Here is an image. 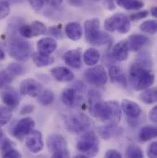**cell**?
I'll list each match as a JSON object with an SVG mask.
<instances>
[{
	"label": "cell",
	"instance_id": "30",
	"mask_svg": "<svg viewBox=\"0 0 157 158\" xmlns=\"http://www.w3.org/2000/svg\"><path fill=\"white\" fill-rule=\"evenodd\" d=\"M39 102L43 106H49L54 101V95L51 90H43L38 96Z\"/></svg>",
	"mask_w": 157,
	"mask_h": 158
},
{
	"label": "cell",
	"instance_id": "48",
	"mask_svg": "<svg viewBox=\"0 0 157 158\" xmlns=\"http://www.w3.org/2000/svg\"><path fill=\"white\" fill-rule=\"evenodd\" d=\"M106 5L108 6V8L109 10H114L115 9V4L113 2V0H106Z\"/></svg>",
	"mask_w": 157,
	"mask_h": 158
},
{
	"label": "cell",
	"instance_id": "52",
	"mask_svg": "<svg viewBox=\"0 0 157 158\" xmlns=\"http://www.w3.org/2000/svg\"><path fill=\"white\" fill-rule=\"evenodd\" d=\"M74 158H90V157H88V156H85V155H78V156H76Z\"/></svg>",
	"mask_w": 157,
	"mask_h": 158
},
{
	"label": "cell",
	"instance_id": "21",
	"mask_svg": "<svg viewBox=\"0 0 157 158\" xmlns=\"http://www.w3.org/2000/svg\"><path fill=\"white\" fill-rule=\"evenodd\" d=\"M65 34L70 40L76 41L83 36V28L78 22H69L64 28Z\"/></svg>",
	"mask_w": 157,
	"mask_h": 158
},
{
	"label": "cell",
	"instance_id": "24",
	"mask_svg": "<svg viewBox=\"0 0 157 158\" xmlns=\"http://www.w3.org/2000/svg\"><path fill=\"white\" fill-rule=\"evenodd\" d=\"M62 102L68 108H74L76 103V92L74 88H66L61 95Z\"/></svg>",
	"mask_w": 157,
	"mask_h": 158
},
{
	"label": "cell",
	"instance_id": "38",
	"mask_svg": "<svg viewBox=\"0 0 157 158\" xmlns=\"http://www.w3.org/2000/svg\"><path fill=\"white\" fill-rule=\"evenodd\" d=\"M2 158H22V156H21V154L17 149L11 148V149L4 152Z\"/></svg>",
	"mask_w": 157,
	"mask_h": 158
},
{
	"label": "cell",
	"instance_id": "36",
	"mask_svg": "<svg viewBox=\"0 0 157 158\" xmlns=\"http://www.w3.org/2000/svg\"><path fill=\"white\" fill-rule=\"evenodd\" d=\"M11 81H12V76L8 72L6 71L0 72V89L7 85Z\"/></svg>",
	"mask_w": 157,
	"mask_h": 158
},
{
	"label": "cell",
	"instance_id": "6",
	"mask_svg": "<svg viewBox=\"0 0 157 158\" xmlns=\"http://www.w3.org/2000/svg\"><path fill=\"white\" fill-rule=\"evenodd\" d=\"M98 139L95 132L88 131L80 137L77 141L76 147L81 153L85 155L88 157H94L98 154L99 145Z\"/></svg>",
	"mask_w": 157,
	"mask_h": 158
},
{
	"label": "cell",
	"instance_id": "39",
	"mask_svg": "<svg viewBox=\"0 0 157 158\" xmlns=\"http://www.w3.org/2000/svg\"><path fill=\"white\" fill-rule=\"evenodd\" d=\"M147 155L149 158H157V143L154 142L147 149Z\"/></svg>",
	"mask_w": 157,
	"mask_h": 158
},
{
	"label": "cell",
	"instance_id": "47",
	"mask_svg": "<svg viewBox=\"0 0 157 158\" xmlns=\"http://www.w3.org/2000/svg\"><path fill=\"white\" fill-rule=\"evenodd\" d=\"M50 6H60L64 0H45Z\"/></svg>",
	"mask_w": 157,
	"mask_h": 158
},
{
	"label": "cell",
	"instance_id": "7",
	"mask_svg": "<svg viewBox=\"0 0 157 158\" xmlns=\"http://www.w3.org/2000/svg\"><path fill=\"white\" fill-rule=\"evenodd\" d=\"M104 28L109 32L118 31L121 34H126L130 31V21L126 15L117 13L105 20Z\"/></svg>",
	"mask_w": 157,
	"mask_h": 158
},
{
	"label": "cell",
	"instance_id": "53",
	"mask_svg": "<svg viewBox=\"0 0 157 158\" xmlns=\"http://www.w3.org/2000/svg\"><path fill=\"white\" fill-rule=\"evenodd\" d=\"M2 137H3V131H2L1 129H0V142H1V140H2Z\"/></svg>",
	"mask_w": 157,
	"mask_h": 158
},
{
	"label": "cell",
	"instance_id": "42",
	"mask_svg": "<svg viewBox=\"0 0 157 158\" xmlns=\"http://www.w3.org/2000/svg\"><path fill=\"white\" fill-rule=\"evenodd\" d=\"M105 158H122L120 153L116 149H109L106 153Z\"/></svg>",
	"mask_w": 157,
	"mask_h": 158
},
{
	"label": "cell",
	"instance_id": "14",
	"mask_svg": "<svg viewBox=\"0 0 157 158\" xmlns=\"http://www.w3.org/2000/svg\"><path fill=\"white\" fill-rule=\"evenodd\" d=\"M1 99L4 104L10 110L17 108L19 105V97L15 89L12 87H7L1 93Z\"/></svg>",
	"mask_w": 157,
	"mask_h": 158
},
{
	"label": "cell",
	"instance_id": "51",
	"mask_svg": "<svg viewBox=\"0 0 157 158\" xmlns=\"http://www.w3.org/2000/svg\"><path fill=\"white\" fill-rule=\"evenodd\" d=\"M5 58H6V53H5V52L0 48V61H1V60H5Z\"/></svg>",
	"mask_w": 157,
	"mask_h": 158
},
{
	"label": "cell",
	"instance_id": "1",
	"mask_svg": "<svg viewBox=\"0 0 157 158\" xmlns=\"http://www.w3.org/2000/svg\"><path fill=\"white\" fill-rule=\"evenodd\" d=\"M91 111L96 118L107 124H118L121 119L120 107L115 100L97 101L92 106Z\"/></svg>",
	"mask_w": 157,
	"mask_h": 158
},
{
	"label": "cell",
	"instance_id": "28",
	"mask_svg": "<svg viewBox=\"0 0 157 158\" xmlns=\"http://www.w3.org/2000/svg\"><path fill=\"white\" fill-rule=\"evenodd\" d=\"M116 3L126 10H138L143 6V3L140 0H116Z\"/></svg>",
	"mask_w": 157,
	"mask_h": 158
},
{
	"label": "cell",
	"instance_id": "12",
	"mask_svg": "<svg viewBox=\"0 0 157 158\" xmlns=\"http://www.w3.org/2000/svg\"><path fill=\"white\" fill-rule=\"evenodd\" d=\"M47 147L50 152L54 153L56 151L64 150L67 147V141L66 139L58 133L52 134L47 139Z\"/></svg>",
	"mask_w": 157,
	"mask_h": 158
},
{
	"label": "cell",
	"instance_id": "4",
	"mask_svg": "<svg viewBox=\"0 0 157 158\" xmlns=\"http://www.w3.org/2000/svg\"><path fill=\"white\" fill-rule=\"evenodd\" d=\"M65 128L73 133L79 134L89 131L92 126V120L84 113H75L65 116L64 118Z\"/></svg>",
	"mask_w": 157,
	"mask_h": 158
},
{
	"label": "cell",
	"instance_id": "26",
	"mask_svg": "<svg viewBox=\"0 0 157 158\" xmlns=\"http://www.w3.org/2000/svg\"><path fill=\"white\" fill-rule=\"evenodd\" d=\"M140 99L144 104L150 105L155 103L157 100V90L155 87H149L144 89L140 96Z\"/></svg>",
	"mask_w": 157,
	"mask_h": 158
},
{
	"label": "cell",
	"instance_id": "31",
	"mask_svg": "<svg viewBox=\"0 0 157 158\" xmlns=\"http://www.w3.org/2000/svg\"><path fill=\"white\" fill-rule=\"evenodd\" d=\"M30 27H31L32 38L39 36V35H43L47 31L46 26L42 22H40V21H33V22H31L30 24Z\"/></svg>",
	"mask_w": 157,
	"mask_h": 158
},
{
	"label": "cell",
	"instance_id": "20",
	"mask_svg": "<svg viewBox=\"0 0 157 158\" xmlns=\"http://www.w3.org/2000/svg\"><path fill=\"white\" fill-rule=\"evenodd\" d=\"M148 42H149L148 37H146L145 35H142V34H132L127 40L129 50L133 51V52L140 51Z\"/></svg>",
	"mask_w": 157,
	"mask_h": 158
},
{
	"label": "cell",
	"instance_id": "29",
	"mask_svg": "<svg viewBox=\"0 0 157 158\" xmlns=\"http://www.w3.org/2000/svg\"><path fill=\"white\" fill-rule=\"evenodd\" d=\"M140 30L149 35H154L156 33L157 31V23L156 20L155 19H150V20H145L140 25Z\"/></svg>",
	"mask_w": 157,
	"mask_h": 158
},
{
	"label": "cell",
	"instance_id": "27",
	"mask_svg": "<svg viewBox=\"0 0 157 158\" xmlns=\"http://www.w3.org/2000/svg\"><path fill=\"white\" fill-rule=\"evenodd\" d=\"M157 135V130L154 126H144L139 131V139L141 142H148Z\"/></svg>",
	"mask_w": 157,
	"mask_h": 158
},
{
	"label": "cell",
	"instance_id": "41",
	"mask_svg": "<svg viewBox=\"0 0 157 158\" xmlns=\"http://www.w3.org/2000/svg\"><path fill=\"white\" fill-rule=\"evenodd\" d=\"M51 158H70V154L69 151L64 149V150H60L52 153Z\"/></svg>",
	"mask_w": 157,
	"mask_h": 158
},
{
	"label": "cell",
	"instance_id": "23",
	"mask_svg": "<svg viewBox=\"0 0 157 158\" xmlns=\"http://www.w3.org/2000/svg\"><path fill=\"white\" fill-rule=\"evenodd\" d=\"M109 77H110V79L112 82L117 83L119 85H122V86L127 85V78L119 67L116 66V65L109 66Z\"/></svg>",
	"mask_w": 157,
	"mask_h": 158
},
{
	"label": "cell",
	"instance_id": "16",
	"mask_svg": "<svg viewBox=\"0 0 157 158\" xmlns=\"http://www.w3.org/2000/svg\"><path fill=\"white\" fill-rule=\"evenodd\" d=\"M37 49L38 52L51 55L57 49V42L55 39L52 37H44L37 41Z\"/></svg>",
	"mask_w": 157,
	"mask_h": 158
},
{
	"label": "cell",
	"instance_id": "54",
	"mask_svg": "<svg viewBox=\"0 0 157 158\" xmlns=\"http://www.w3.org/2000/svg\"><path fill=\"white\" fill-rule=\"evenodd\" d=\"M95 1H98V0H95Z\"/></svg>",
	"mask_w": 157,
	"mask_h": 158
},
{
	"label": "cell",
	"instance_id": "15",
	"mask_svg": "<svg viewBox=\"0 0 157 158\" xmlns=\"http://www.w3.org/2000/svg\"><path fill=\"white\" fill-rule=\"evenodd\" d=\"M122 128L118 124H106L97 128V133L104 140H109L113 137H117L122 133Z\"/></svg>",
	"mask_w": 157,
	"mask_h": 158
},
{
	"label": "cell",
	"instance_id": "3",
	"mask_svg": "<svg viewBox=\"0 0 157 158\" xmlns=\"http://www.w3.org/2000/svg\"><path fill=\"white\" fill-rule=\"evenodd\" d=\"M100 21L98 19L94 18L85 20L84 24L85 37L88 43L94 45H103L109 43L112 39L108 33L100 31Z\"/></svg>",
	"mask_w": 157,
	"mask_h": 158
},
{
	"label": "cell",
	"instance_id": "10",
	"mask_svg": "<svg viewBox=\"0 0 157 158\" xmlns=\"http://www.w3.org/2000/svg\"><path fill=\"white\" fill-rule=\"evenodd\" d=\"M41 91H42V85L35 79H25L20 83L19 85V92L23 96L38 98Z\"/></svg>",
	"mask_w": 157,
	"mask_h": 158
},
{
	"label": "cell",
	"instance_id": "2",
	"mask_svg": "<svg viewBox=\"0 0 157 158\" xmlns=\"http://www.w3.org/2000/svg\"><path fill=\"white\" fill-rule=\"evenodd\" d=\"M129 80L133 89L141 91L154 85L155 76L141 64H133L129 71Z\"/></svg>",
	"mask_w": 157,
	"mask_h": 158
},
{
	"label": "cell",
	"instance_id": "22",
	"mask_svg": "<svg viewBox=\"0 0 157 158\" xmlns=\"http://www.w3.org/2000/svg\"><path fill=\"white\" fill-rule=\"evenodd\" d=\"M100 59V52L96 48H88L83 54V60L88 66H95Z\"/></svg>",
	"mask_w": 157,
	"mask_h": 158
},
{
	"label": "cell",
	"instance_id": "9",
	"mask_svg": "<svg viewBox=\"0 0 157 158\" xmlns=\"http://www.w3.org/2000/svg\"><path fill=\"white\" fill-rule=\"evenodd\" d=\"M34 127L35 121L33 120V118L26 117L19 119L16 123L12 130V134L18 139H22L26 137L31 131H32L34 130Z\"/></svg>",
	"mask_w": 157,
	"mask_h": 158
},
{
	"label": "cell",
	"instance_id": "50",
	"mask_svg": "<svg viewBox=\"0 0 157 158\" xmlns=\"http://www.w3.org/2000/svg\"><path fill=\"white\" fill-rule=\"evenodd\" d=\"M150 13H151V15L154 17V18H156V15H157V7L155 6H153V7H151V9H150Z\"/></svg>",
	"mask_w": 157,
	"mask_h": 158
},
{
	"label": "cell",
	"instance_id": "37",
	"mask_svg": "<svg viewBox=\"0 0 157 158\" xmlns=\"http://www.w3.org/2000/svg\"><path fill=\"white\" fill-rule=\"evenodd\" d=\"M148 15H149V11L142 10V11H138V12L130 14L129 19H130L132 21H138V20H141L142 19H144V18L148 17Z\"/></svg>",
	"mask_w": 157,
	"mask_h": 158
},
{
	"label": "cell",
	"instance_id": "8",
	"mask_svg": "<svg viewBox=\"0 0 157 158\" xmlns=\"http://www.w3.org/2000/svg\"><path fill=\"white\" fill-rule=\"evenodd\" d=\"M84 77L87 83L95 86H102L106 85L108 81L107 72L105 68L101 65H95L85 70Z\"/></svg>",
	"mask_w": 157,
	"mask_h": 158
},
{
	"label": "cell",
	"instance_id": "46",
	"mask_svg": "<svg viewBox=\"0 0 157 158\" xmlns=\"http://www.w3.org/2000/svg\"><path fill=\"white\" fill-rule=\"evenodd\" d=\"M34 110V107L32 105H26L22 108V110H20V114L21 115H26V114H30L31 112H32Z\"/></svg>",
	"mask_w": 157,
	"mask_h": 158
},
{
	"label": "cell",
	"instance_id": "19",
	"mask_svg": "<svg viewBox=\"0 0 157 158\" xmlns=\"http://www.w3.org/2000/svg\"><path fill=\"white\" fill-rule=\"evenodd\" d=\"M129 47L127 40H120L117 42L112 48V56L119 62L126 61L129 56Z\"/></svg>",
	"mask_w": 157,
	"mask_h": 158
},
{
	"label": "cell",
	"instance_id": "35",
	"mask_svg": "<svg viewBox=\"0 0 157 158\" xmlns=\"http://www.w3.org/2000/svg\"><path fill=\"white\" fill-rule=\"evenodd\" d=\"M10 13V6L6 0H0V20L6 19Z\"/></svg>",
	"mask_w": 157,
	"mask_h": 158
},
{
	"label": "cell",
	"instance_id": "40",
	"mask_svg": "<svg viewBox=\"0 0 157 158\" xmlns=\"http://www.w3.org/2000/svg\"><path fill=\"white\" fill-rule=\"evenodd\" d=\"M28 1L35 11H39L43 7L45 2V0H28Z\"/></svg>",
	"mask_w": 157,
	"mask_h": 158
},
{
	"label": "cell",
	"instance_id": "5",
	"mask_svg": "<svg viewBox=\"0 0 157 158\" xmlns=\"http://www.w3.org/2000/svg\"><path fill=\"white\" fill-rule=\"evenodd\" d=\"M7 51L11 57L19 61H26L31 55V44L27 40L16 36L9 39Z\"/></svg>",
	"mask_w": 157,
	"mask_h": 158
},
{
	"label": "cell",
	"instance_id": "34",
	"mask_svg": "<svg viewBox=\"0 0 157 158\" xmlns=\"http://www.w3.org/2000/svg\"><path fill=\"white\" fill-rule=\"evenodd\" d=\"M24 67L17 63H11L8 66H7V72L12 76H21L24 74Z\"/></svg>",
	"mask_w": 157,
	"mask_h": 158
},
{
	"label": "cell",
	"instance_id": "45",
	"mask_svg": "<svg viewBox=\"0 0 157 158\" xmlns=\"http://www.w3.org/2000/svg\"><path fill=\"white\" fill-rule=\"evenodd\" d=\"M149 118L150 119L154 122V123H157V107L155 106L151 111L149 112Z\"/></svg>",
	"mask_w": 157,
	"mask_h": 158
},
{
	"label": "cell",
	"instance_id": "49",
	"mask_svg": "<svg viewBox=\"0 0 157 158\" xmlns=\"http://www.w3.org/2000/svg\"><path fill=\"white\" fill-rule=\"evenodd\" d=\"M70 3H71L73 6H79L82 5L83 1H82V0H70Z\"/></svg>",
	"mask_w": 157,
	"mask_h": 158
},
{
	"label": "cell",
	"instance_id": "18",
	"mask_svg": "<svg viewBox=\"0 0 157 158\" xmlns=\"http://www.w3.org/2000/svg\"><path fill=\"white\" fill-rule=\"evenodd\" d=\"M52 76L59 82H71L75 79V75L67 67L57 66L51 70Z\"/></svg>",
	"mask_w": 157,
	"mask_h": 158
},
{
	"label": "cell",
	"instance_id": "43",
	"mask_svg": "<svg viewBox=\"0 0 157 158\" xmlns=\"http://www.w3.org/2000/svg\"><path fill=\"white\" fill-rule=\"evenodd\" d=\"M49 32L51 35H53V37L58 38V39H63V33L61 31V30L57 27H52L49 30Z\"/></svg>",
	"mask_w": 157,
	"mask_h": 158
},
{
	"label": "cell",
	"instance_id": "25",
	"mask_svg": "<svg viewBox=\"0 0 157 158\" xmlns=\"http://www.w3.org/2000/svg\"><path fill=\"white\" fill-rule=\"evenodd\" d=\"M33 63L38 67H45L54 63V58L51 55L42 54L40 52H34L31 56Z\"/></svg>",
	"mask_w": 157,
	"mask_h": 158
},
{
	"label": "cell",
	"instance_id": "32",
	"mask_svg": "<svg viewBox=\"0 0 157 158\" xmlns=\"http://www.w3.org/2000/svg\"><path fill=\"white\" fill-rule=\"evenodd\" d=\"M126 158H144V156L143 150L138 145L130 144L126 150Z\"/></svg>",
	"mask_w": 157,
	"mask_h": 158
},
{
	"label": "cell",
	"instance_id": "33",
	"mask_svg": "<svg viewBox=\"0 0 157 158\" xmlns=\"http://www.w3.org/2000/svg\"><path fill=\"white\" fill-rule=\"evenodd\" d=\"M12 118V110L7 107L0 106V127L6 125Z\"/></svg>",
	"mask_w": 157,
	"mask_h": 158
},
{
	"label": "cell",
	"instance_id": "11",
	"mask_svg": "<svg viewBox=\"0 0 157 158\" xmlns=\"http://www.w3.org/2000/svg\"><path fill=\"white\" fill-rule=\"evenodd\" d=\"M26 146L33 154L39 153L44 147L43 136L39 131L33 130L26 136Z\"/></svg>",
	"mask_w": 157,
	"mask_h": 158
},
{
	"label": "cell",
	"instance_id": "13",
	"mask_svg": "<svg viewBox=\"0 0 157 158\" xmlns=\"http://www.w3.org/2000/svg\"><path fill=\"white\" fill-rule=\"evenodd\" d=\"M64 62L70 67L79 69L82 66V52L80 49L67 51L63 56Z\"/></svg>",
	"mask_w": 157,
	"mask_h": 158
},
{
	"label": "cell",
	"instance_id": "17",
	"mask_svg": "<svg viewBox=\"0 0 157 158\" xmlns=\"http://www.w3.org/2000/svg\"><path fill=\"white\" fill-rule=\"evenodd\" d=\"M121 110L130 118H138L142 113L141 107L134 101L130 99H123L121 101Z\"/></svg>",
	"mask_w": 157,
	"mask_h": 158
},
{
	"label": "cell",
	"instance_id": "44",
	"mask_svg": "<svg viewBox=\"0 0 157 158\" xmlns=\"http://www.w3.org/2000/svg\"><path fill=\"white\" fill-rule=\"evenodd\" d=\"M1 141H2V140H1ZM13 144H14V143H13L10 140L5 139L4 141H2V143H1V147H0V148H1V150H3L4 152H6V151L11 149Z\"/></svg>",
	"mask_w": 157,
	"mask_h": 158
}]
</instances>
